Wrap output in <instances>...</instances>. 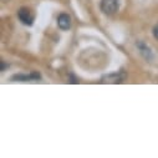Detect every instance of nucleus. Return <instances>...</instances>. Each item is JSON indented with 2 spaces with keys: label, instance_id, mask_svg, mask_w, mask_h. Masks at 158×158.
I'll return each instance as SVG.
<instances>
[{
  "label": "nucleus",
  "instance_id": "nucleus-1",
  "mask_svg": "<svg viewBox=\"0 0 158 158\" xmlns=\"http://www.w3.org/2000/svg\"><path fill=\"white\" fill-rule=\"evenodd\" d=\"M121 2L122 0H101V4H100L101 11L108 16L114 15L118 10H120Z\"/></svg>",
  "mask_w": 158,
  "mask_h": 158
},
{
  "label": "nucleus",
  "instance_id": "nucleus-2",
  "mask_svg": "<svg viewBox=\"0 0 158 158\" xmlns=\"http://www.w3.org/2000/svg\"><path fill=\"white\" fill-rule=\"evenodd\" d=\"M126 78H127L126 72L117 71V72H112V73L102 76L101 82H103V84H122Z\"/></svg>",
  "mask_w": 158,
  "mask_h": 158
},
{
  "label": "nucleus",
  "instance_id": "nucleus-3",
  "mask_svg": "<svg viewBox=\"0 0 158 158\" xmlns=\"http://www.w3.org/2000/svg\"><path fill=\"white\" fill-rule=\"evenodd\" d=\"M18 18L26 26H31L34 24V20H35L34 13L29 8H26V6H23V8H20L18 10Z\"/></svg>",
  "mask_w": 158,
  "mask_h": 158
},
{
  "label": "nucleus",
  "instance_id": "nucleus-4",
  "mask_svg": "<svg viewBox=\"0 0 158 158\" xmlns=\"http://www.w3.org/2000/svg\"><path fill=\"white\" fill-rule=\"evenodd\" d=\"M136 48H137L138 52L141 54V56H142L144 60H147V61H152V60L154 59V55H153L152 49H151L144 41H142V40L137 41V43H136Z\"/></svg>",
  "mask_w": 158,
  "mask_h": 158
},
{
  "label": "nucleus",
  "instance_id": "nucleus-5",
  "mask_svg": "<svg viewBox=\"0 0 158 158\" xmlns=\"http://www.w3.org/2000/svg\"><path fill=\"white\" fill-rule=\"evenodd\" d=\"M41 78V75L32 71L30 73H19V75H14L11 76V81H21V82H26V81H37Z\"/></svg>",
  "mask_w": 158,
  "mask_h": 158
},
{
  "label": "nucleus",
  "instance_id": "nucleus-6",
  "mask_svg": "<svg viewBox=\"0 0 158 158\" xmlns=\"http://www.w3.org/2000/svg\"><path fill=\"white\" fill-rule=\"evenodd\" d=\"M71 24H72V21H71V16L69 15V14H66V13H61L59 16H57V25H59V27L61 29V30H69L70 27H71Z\"/></svg>",
  "mask_w": 158,
  "mask_h": 158
},
{
  "label": "nucleus",
  "instance_id": "nucleus-7",
  "mask_svg": "<svg viewBox=\"0 0 158 158\" xmlns=\"http://www.w3.org/2000/svg\"><path fill=\"white\" fill-rule=\"evenodd\" d=\"M152 32H153V37L156 39L157 41H158V24H156V25H154V27H153Z\"/></svg>",
  "mask_w": 158,
  "mask_h": 158
},
{
  "label": "nucleus",
  "instance_id": "nucleus-8",
  "mask_svg": "<svg viewBox=\"0 0 158 158\" xmlns=\"http://www.w3.org/2000/svg\"><path fill=\"white\" fill-rule=\"evenodd\" d=\"M8 67H9V65H6L4 61H2V72H4L5 69H8Z\"/></svg>",
  "mask_w": 158,
  "mask_h": 158
}]
</instances>
